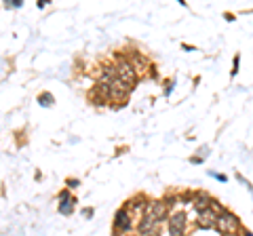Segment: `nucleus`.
<instances>
[{"label":"nucleus","instance_id":"10","mask_svg":"<svg viewBox=\"0 0 253 236\" xmlns=\"http://www.w3.org/2000/svg\"><path fill=\"white\" fill-rule=\"evenodd\" d=\"M38 101H41V106H53V95L51 93H42V95H38Z\"/></svg>","mask_w":253,"mask_h":236},{"label":"nucleus","instance_id":"11","mask_svg":"<svg viewBox=\"0 0 253 236\" xmlns=\"http://www.w3.org/2000/svg\"><path fill=\"white\" fill-rule=\"evenodd\" d=\"M236 72H239V55L234 57V70H232V74H236Z\"/></svg>","mask_w":253,"mask_h":236},{"label":"nucleus","instance_id":"4","mask_svg":"<svg viewBox=\"0 0 253 236\" xmlns=\"http://www.w3.org/2000/svg\"><path fill=\"white\" fill-rule=\"evenodd\" d=\"M169 234L171 236H184L186 234V215L181 211L169 215Z\"/></svg>","mask_w":253,"mask_h":236},{"label":"nucleus","instance_id":"9","mask_svg":"<svg viewBox=\"0 0 253 236\" xmlns=\"http://www.w3.org/2000/svg\"><path fill=\"white\" fill-rule=\"evenodd\" d=\"M74 202H76V198H70L68 190H63L59 194V213L61 215H70L74 211Z\"/></svg>","mask_w":253,"mask_h":236},{"label":"nucleus","instance_id":"5","mask_svg":"<svg viewBox=\"0 0 253 236\" xmlns=\"http://www.w3.org/2000/svg\"><path fill=\"white\" fill-rule=\"evenodd\" d=\"M158 224L154 217H150V215H141L139 217V224H137V232L141 236H156L158 234Z\"/></svg>","mask_w":253,"mask_h":236},{"label":"nucleus","instance_id":"3","mask_svg":"<svg viewBox=\"0 0 253 236\" xmlns=\"http://www.w3.org/2000/svg\"><path fill=\"white\" fill-rule=\"evenodd\" d=\"M133 228V217H131V211L123 207V209H118L116 211V215H114V230L116 232H129Z\"/></svg>","mask_w":253,"mask_h":236},{"label":"nucleus","instance_id":"12","mask_svg":"<svg viewBox=\"0 0 253 236\" xmlns=\"http://www.w3.org/2000/svg\"><path fill=\"white\" fill-rule=\"evenodd\" d=\"M230 236H239V234H230Z\"/></svg>","mask_w":253,"mask_h":236},{"label":"nucleus","instance_id":"6","mask_svg":"<svg viewBox=\"0 0 253 236\" xmlns=\"http://www.w3.org/2000/svg\"><path fill=\"white\" fill-rule=\"evenodd\" d=\"M217 209V202H211V207L207 211L199 213V228H215V222H217V215L221 211H215Z\"/></svg>","mask_w":253,"mask_h":236},{"label":"nucleus","instance_id":"1","mask_svg":"<svg viewBox=\"0 0 253 236\" xmlns=\"http://www.w3.org/2000/svg\"><path fill=\"white\" fill-rule=\"evenodd\" d=\"M215 230H219L224 236H230V234H236L241 230V222H239V217L230 213V211H221L217 215Z\"/></svg>","mask_w":253,"mask_h":236},{"label":"nucleus","instance_id":"7","mask_svg":"<svg viewBox=\"0 0 253 236\" xmlns=\"http://www.w3.org/2000/svg\"><path fill=\"white\" fill-rule=\"evenodd\" d=\"M144 215L154 217L156 222L161 224L163 219L167 217V207H165V202H163V200H152V202H148V204H146V211H144Z\"/></svg>","mask_w":253,"mask_h":236},{"label":"nucleus","instance_id":"8","mask_svg":"<svg viewBox=\"0 0 253 236\" xmlns=\"http://www.w3.org/2000/svg\"><path fill=\"white\" fill-rule=\"evenodd\" d=\"M211 202H213V198H211L209 194H205V192H196L192 196V207H194L196 213H203V211H207L211 207Z\"/></svg>","mask_w":253,"mask_h":236},{"label":"nucleus","instance_id":"2","mask_svg":"<svg viewBox=\"0 0 253 236\" xmlns=\"http://www.w3.org/2000/svg\"><path fill=\"white\" fill-rule=\"evenodd\" d=\"M116 78L131 89V86L137 82V70L133 68V64H129V61H121V64L116 66Z\"/></svg>","mask_w":253,"mask_h":236}]
</instances>
